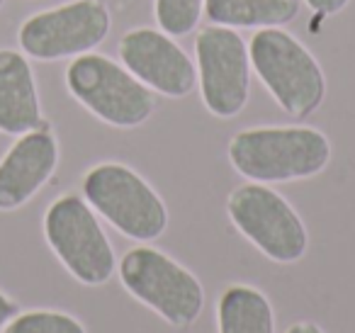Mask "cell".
Listing matches in <instances>:
<instances>
[{"label":"cell","mask_w":355,"mask_h":333,"mask_svg":"<svg viewBox=\"0 0 355 333\" xmlns=\"http://www.w3.org/2000/svg\"><path fill=\"white\" fill-rule=\"evenodd\" d=\"M229 161L251 182L306 180L329 166L331 142L314 127H253L232 139Z\"/></svg>","instance_id":"obj_1"},{"label":"cell","mask_w":355,"mask_h":333,"mask_svg":"<svg viewBox=\"0 0 355 333\" xmlns=\"http://www.w3.org/2000/svg\"><path fill=\"white\" fill-rule=\"evenodd\" d=\"M251 69L290 117L304 119L321 108L326 78L319 61L290 32L263 27L248 44Z\"/></svg>","instance_id":"obj_2"},{"label":"cell","mask_w":355,"mask_h":333,"mask_svg":"<svg viewBox=\"0 0 355 333\" xmlns=\"http://www.w3.org/2000/svg\"><path fill=\"white\" fill-rule=\"evenodd\" d=\"M83 197L122 236L148 244L168 229V210L156 190L124 163H100L83 178Z\"/></svg>","instance_id":"obj_3"},{"label":"cell","mask_w":355,"mask_h":333,"mask_svg":"<svg viewBox=\"0 0 355 333\" xmlns=\"http://www.w3.org/2000/svg\"><path fill=\"white\" fill-rule=\"evenodd\" d=\"M117 268L122 287L171 326H193L202 314V282L163 250L139 246L124 253Z\"/></svg>","instance_id":"obj_4"},{"label":"cell","mask_w":355,"mask_h":333,"mask_svg":"<svg viewBox=\"0 0 355 333\" xmlns=\"http://www.w3.org/2000/svg\"><path fill=\"white\" fill-rule=\"evenodd\" d=\"M66 88L88 112L117 129L139 127L156 110L151 90L103 54L76 56L66 69Z\"/></svg>","instance_id":"obj_5"},{"label":"cell","mask_w":355,"mask_h":333,"mask_svg":"<svg viewBox=\"0 0 355 333\" xmlns=\"http://www.w3.org/2000/svg\"><path fill=\"white\" fill-rule=\"evenodd\" d=\"M44 239L80 284L100 287L117 270L112 244L85 197L64 195L51 202L44 214Z\"/></svg>","instance_id":"obj_6"},{"label":"cell","mask_w":355,"mask_h":333,"mask_svg":"<svg viewBox=\"0 0 355 333\" xmlns=\"http://www.w3.org/2000/svg\"><path fill=\"white\" fill-rule=\"evenodd\" d=\"M227 212L239 234H243L272 263L290 265L304 258L309 234L295 207L272 187L248 182L229 195Z\"/></svg>","instance_id":"obj_7"},{"label":"cell","mask_w":355,"mask_h":333,"mask_svg":"<svg viewBox=\"0 0 355 333\" xmlns=\"http://www.w3.org/2000/svg\"><path fill=\"white\" fill-rule=\"evenodd\" d=\"M110 27L112 17L103 0H71L27 17L17 42L22 54L37 61L76 59L98 49Z\"/></svg>","instance_id":"obj_8"},{"label":"cell","mask_w":355,"mask_h":333,"mask_svg":"<svg viewBox=\"0 0 355 333\" xmlns=\"http://www.w3.org/2000/svg\"><path fill=\"white\" fill-rule=\"evenodd\" d=\"M200 95L214 117L232 119L251 95V56L243 37L232 27H202L195 40Z\"/></svg>","instance_id":"obj_9"},{"label":"cell","mask_w":355,"mask_h":333,"mask_svg":"<svg viewBox=\"0 0 355 333\" xmlns=\"http://www.w3.org/2000/svg\"><path fill=\"white\" fill-rule=\"evenodd\" d=\"M119 56L129 74L137 76L148 90L166 98H185L198 83L195 61L161 30H129L119 42Z\"/></svg>","instance_id":"obj_10"},{"label":"cell","mask_w":355,"mask_h":333,"mask_svg":"<svg viewBox=\"0 0 355 333\" xmlns=\"http://www.w3.org/2000/svg\"><path fill=\"white\" fill-rule=\"evenodd\" d=\"M59 166V142L49 124L17 137L0 161V212L25 207Z\"/></svg>","instance_id":"obj_11"},{"label":"cell","mask_w":355,"mask_h":333,"mask_svg":"<svg viewBox=\"0 0 355 333\" xmlns=\"http://www.w3.org/2000/svg\"><path fill=\"white\" fill-rule=\"evenodd\" d=\"M42 124V103L30 59L22 51L0 49V132L22 137Z\"/></svg>","instance_id":"obj_12"},{"label":"cell","mask_w":355,"mask_h":333,"mask_svg":"<svg viewBox=\"0 0 355 333\" xmlns=\"http://www.w3.org/2000/svg\"><path fill=\"white\" fill-rule=\"evenodd\" d=\"M219 333H275V311L261 289L232 284L217 304Z\"/></svg>","instance_id":"obj_13"},{"label":"cell","mask_w":355,"mask_h":333,"mask_svg":"<svg viewBox=\"0 0 355 333\" xmlns=\"http://www.w3.org/2000/svg\"><path fill=\"white\" fill-rule=\"evenodd\" d=\"M302 0H205V15L222 27H282L300 15Z\"/></svg>","instance_id":"obj_14"},{"label":"cell","mask_w":355,"mask_h":333,"mask_svg":"<svg viewBox=\"0 0 355 333\" xmlns=\"http://www.w3.org/2000/svg\"><path fill=\"white\" fill-rule=\"evenodd\" d=\"M3 333H85V326L71 314L40 309V311L15 314L6 323Z\"/></svg>","instance_id":"obj_15"},{"label":"cell","mask_w":355,"mask_h":333,"mask_svg":"<svg viewBox=\"0 0 355 333\" xmlns=\"http://www.w3.org/2000/svg\"><path fill=\"white\" fill-rule=\"evenodd\" d=\"M205 0H156V22L171 37H185L200 25Z\"/></svg>","instance_id":"obj_16"},{"label":"cell","mask_w":355,"mask_h":333,"mask_svg":"<svg viewBox=\"0 0 355 333\" xmlns=\"http://www.w3.org/2000/svg\"><path fill=\"white\" fill-rule=\"evenodd\" d=\"M304 3L319 15H336L348 6L350 0H304Z\"/></svg>","instance_id":"obj_17"},{"label":"cell","mask_w":355,"mask_h":333,"mask_svg":"<svg viewBox=\"0 0 355 333\" xmlns=\"http://www.w3.org/2000/svg\"><path fill=\"white\" fill-rule=\"evenodd\" d=\"M15 314H17V304L12 302L6 292H0V331L6 328V323L10 321Z\"/></svg>","instance_id":"obj_18"},{"label":"cell","mask_w":355,"mask_h":333,"mask_svg":"<svg viewBox=\"0 0 355 333\" xmlns=\"http://www.w3.org/2000/svg\"><path fill=\"white\" fill-rule=\"evenodd\" d=\"M285 333H326V331L316 326L314 321H297V323H292Z\"/></svg>","instance_id":"obj_19"},{"label":"cell","mask_w":355,"mask_h":333,"mask_svg":"<svg viewBox=\"0 0 355 333\" xmlns=\"http://www.w3.org/2000/svg\"><path fill=\"white\" fill-rule=\"evenodd\" d=\"M3 6H6V0H0V10H3Z\"/></svg>","instance_id":"obj_20"}]
</instances>
